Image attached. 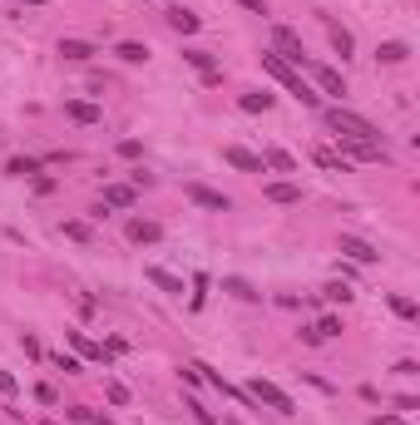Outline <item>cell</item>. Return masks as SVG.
I'll return each instance as SVG.
<instances>
[{
  "label": "cell",
  "instance_id": "8992f818",
  "mask_svg": "<svg viewBox=\"0 0 420 425\" xmlns=\"http://www.w3.org/2000/svg\"><path fill=\"white\" fill-rule=\"evenodd\" d=\"M336 252H346L351 262H361V267H371V262H381V252L366 242V237H356V232H341V242H336Z\"/></svg>",
  "mask_w": 420,
  "mask_h": 425
},
{
  "label": "cell",
  "instance_id": "1f68e13d",
  "mask_svg": "<svg viewBox=\"0 0 420 425\" xmlns=\"http://www.w3.org/2000/svg\"><path fill=\"white\" fill-rule=\"evenodd\" d=\"M35 401H40V406H55L60 396H55V386H50V381H40V386H35Z\"/></svg>",
  "mask_w": 420,
  "mask_h": 425
},
{
  "label": "cell",
  "instance_id": "e575fe53",
  "mask_svg": "<svg viewBox=\"0 0 420 425\" xmlns=\"http://www.w3.org/2000/svg\"><path fill=\"white\" fill-rule=\"evenodd\" d=\"M15 391H20V381H15L10 371H0V396H15Z\"/></svg>",
  "mask_w": 420,
  "mask_h": 425
},
{
  "label": "cell",
  "instance_id": "6da1fadb",
  "mask_svg": "<svg viewBox=\"0 0 420 425\" xmlns=\"http://www.w3.org/2000/svg\"><path fill=\"white\" fill-rule=\"evenodd\" d=\"M262 70H267V75H272V80L287 90V95H297V99H302L307 109H321V95H316L312 85L302 80V70H292V65H287L277 50H262Z\"/></svg>",
  "mask_w": 420,
  "mask_h": 425
},
{
  "label": "cell",
  "instance_id": "5bb4252c",
  "mask_svg": "<svg viewBox=\"0 0 420 425\" xmlns=\"http://www.w3.org/2000/svg\"><path fill=\"white\" fill-rule=\"evenodd\" d=\"M60 55H65V60H75V65H85V60H95L99 50H95L90 40H60Z\"/></svg>",
  "mask_w": 420,
  "mask_h": 425
},
{
  "label": "cell",
  "instance_id": "3957f363",
  "mask_svg": "<svg viewBox=\"0 0 420 425\" xmlns=\"http://www.w3.org/2000/svg\"><path fill=\"white\" fill-rule=\"evenodd\" d=\"M247 396L257 401V406H272L277 416H297V401L282 391V386H272V381H262V376H252V386H247Z\"/></svg>",
  "mask_w": 420,
  "mask_h": 425
},
{
  "label": "cell",
  "instance_id": "60d3db41",
  "mask_svg": "<svg viewBox=\"0 0 420 425\" xmlns=\"http://www.w3.org/2000/svg\"><path fill=\"white\" fill-rule=\"evenodd\" d=\"M20 5H50V0H20Z\"/></svg>",
  "mask_w": 420,
  "mask_h": 425
},
{
  "label": "cell",
  "instance_id": "277c9868",
  "mask_svg": "<svg viewBox=\"0 0 420 425\" xmlns=\"http://www.w3.org/2000/svg\"><path fill=\"white\" fill-rule=\"evenodd\" d=\"M272 45H277V55H282L292 70L307 65V45H302V35H297L292 25H277V30H272Z\"/></svg>",
  "mask_w": 420,
  "mask_h": 425
},
{
  "label": "cell",
  "instance_id": "9c48e42d",
  "mask_svg": "<svg viewBox=\"0 0 420 425\" xmlns=\"http://www.w3.org/2000/svg\"><path fill=\"white\" fill-rule=\"evenodd\" d=\"M222 158H227L232 168H242V173H267V163H262L257 154H247V149H237V144H232V149H222Z\"/></svg>",
  "mask_w": 420,
  "mask_h": 425
},
{
  "label": "cell",
  "instance_id": "484cf974",
  "mask_svg": "<svg viewBox=\"0 0 420 425\" xmlns=\"http://www.w3.org/2000/svg\"><path fill=\"white\" fill-rule=\"evenodd\" d=\"M391 312H396V317H406V321H416V317H420V307L411 302V297H391Z\"/></svg>",
  "mask_w": 420,
  "mask_h": 425
},
{
  "label": "cell",
  "instance_id": "2e32d148",
  "mask_svg": "<svg viewBox=\"0 0 420 425\" xmlns=\"http://www.w3.org/2000/svg\"><path fill=\"white\" fill-rule=\"evenodd\" d=\"M168 25H173V30H178V35H193V30H198V25H203V20H198V15H193V10H183V5H173V10H168Z\"/></svg>",
  "mask_w": 420,
  "mask_h": 425
},
{
  "label": "cell",
  "instance_id": "f35d334b",
  "mask_svg": "<svg viewBox=\"0 0 420 425\" xmlns=\"http://www.w3.org/2000/svg\"><path fill=\"white\" fill-rule=\"evenodd\" d=\"M371 425H401V416H376Z\"/></svg>",
  "mask_w": 420,
  "mask_h": 425
},
{
  "label": "cell",
  "instance_id": "d590c367",
  "mask_svg": "<svg viewBox=\"0 0 420 425\" xmlns=\"http://www.w3.org/2000/svg\"><path fill=\"white\" fill-rule=\"evenodd\" d=\"M65 232H70V237H80V242H85V237H90V222H65Z\"/></svg>",
  "mask_w": 420,
  "mask_h": 425
},
{
  "label": "cell",
  "instance_id": "5b68a950",
  "mask_svg": "<svg viewBox=\"0 0 420 425\" xmlns=\"http://www.w3.org/2000/svg\"><path fill=\"white\" fill-rule=\"evenodd\" d=\"M341 158H366V163H386L391 154H386V144H366V139H341Z\"/></svg>",
  "mask_w": 420,
  "mask_h": 425
},
{
  "label": "cell",
  "instance_id": "30bf717a",
  "mask_svg": "<svg viewBox=\"0 0 420 425\" xmlns=\"http://www.w3.org/2000/svg\"><path fill=\"white\" fill-rule=\"evenodd\" d=\"M70 336V346H75V356H85V361H109V351L99 346V341H90L85 331H65Z\"/></svg>",
  "mask_w": 420,
  "mask_h": 425
},
{
  "label": "cell",
  "instance_id": "7a4b0ae2",
  "mask_svg": "<svg viewBox=\"0 0 420 425\" xmlns=\"http://www.w3.org/2000/svg\"><path fill=\"white\" fill-rule=\"evenodd\" d=\"M326 124L336 129V139H366V144H381V129L371 124V119H361V114H351V109H326Z\"/></svg>",
  "mask_w": 420,
  "mask_h": 425
},
{
  "label": "cell",
  "instance_id": "e0dca14e",
  "mask_svg": "<svg viewBox=\"0 0 420 425\" xmlns=\"http://www.w3.org/2000/svg\"><path fill=\"white\" fill-rule=\"evenodd\" d=\"M163 237V227L158 222H144V217H134L129 222V242H158Z\"/></svg>",
  "mask_w": 420,
  "mask_h": 425
},
{
  "label": "cell",
  "instance_id": "ac0fdd59",
  "mask_svg": "<svg viewBox=\"0 0 420 425\" xmlns=\"http://www.w3.org/2000/svg\"><path fill=\"white\" fill-rule=\"evenodd\" d=\"M65 114H70L75 124H99V104H90V99H70Z\"/></svg>",
  "mask_w": 420,
  "mask_h": 425
},
{
  "label": "cell",
  "instance_id": "4dcf8cb0",
  "mask_svg": "<svg viewBox=\"0 0 420 425\" xmlns=\"http://www.w3.org/2000/svg\"><path fill=\"white\" fill-rule=\"evenodd\" d=\"M55 366H60L65 376H80V356H65V351H60V356H55Z\"/></svg>",
  "mask_w": 420,
  "mask_h": 425
},
{
  "label": "cell",
  "instance_id": "8d00e7d4",
  "mask_svg": "<svg viewBox=\"0 0 420 425\" xmlns=\"http://www.w3.org/2000/svg\"><path fill=\"white\" fill-rule=\"evenodd\" d=\"M109 401H114V406H124V401H129V391H124L119 381H109Z\"/></svg>",
  "mask_w": 420,
  "mask_h": 425
},
{
  "label": "cell",
  "instance_id": "836d02e7",
  "mask_svg": "<svg viewBox=\"0 0 420 425\" xmlns=\"http://www.w3.org/2000/svg\"><path fill=\"white\" fill-rule=\"evenodd\" d=\"M119 154H124V158H139V154H144V144H139V139H124V144H119Z\"/></svg>",
  "mask_w": 420,
  "mask_h": 425
},
{
  "label": "cell",
  "instance_id": "7c38bea8",
  "mask_svg": "<svg viewBox=\"0 0 420 425\" xmlns=\"http://www.w3.org/2000/svg\"><path fill=\"white\" fill-rule=\"evenodd\" d=\"M188 198H193L198 208H212V212H227V208H232L222 193H212V188H203V183H188Z\"/></svg>",
  "mask_w": 420,
  "mask_h": 425
},
{
  "label": "cell",
  "instance_id": "7402d4cb",
  "mask_svg": "<svg viewBox=\"0 0 420 425\" xmlns=\"http://www.w3.org/2000/svg\"><path fill=\"white\" fill-rule=\"evenodd\" d=\"M40 168H45L40 158H10V163H5V173H10V178H35Z\"/></svg>",
  "mask_w": 420,
  "mask_h": 425
},
{
  "label": "cell",
  "instance_id": "d6986e66",
  "mask_svg": "<svg viewBox=\"0 0 420 425\" xmlns=\"http://www.w3.org/2000/svg\"><path fill=\"white\" fill-rule=\"evenodd\" d=\"M312 158L321 168H331V173H351V158H341L336 149H312Z\"/></svg>",
  "mask_w": 420,
  "mask_h": 425
},
{
  "label": "cell",
  "instance_id": "ba28073f",
  "mask_svg": "<svg viewBox=\"0 0 420 425\" xmlns=\"http://www.w3.org/2000/svg\"><path fill=\"white\" fill-rule=\"evenodd\" d=\"M134 203H139L134 183H104V208H134Z\"/></svg>",
  "mask_w": 420,
  "mask_h": 425
},
{
  "label": "cell",
  "instance_id": "ab89813d",
  "mask_svg": "<svg viewBox=\"0 0 420 425\" xmlns=\"http://www.w3.org/2000/svg\"><path fill=\"white\" fill-rule=\"evenodd\" d=\"M90 425H114V421H109V416H95V411H90Z\"/></svg>",
  "mask_w": 420,
  "mask_h": 425
},
{
  "label": "cell",
  "instance_id": "4316f807",
  "mask_svg": "<svg viewBox=\"0 0 420 425\" xmlns=\"http://www.w3.org/2000/svg\"><path fill=\"white\" fill-rule=\"evenodd\" d=\"M312 331H316V341H326V336H341V317H321Z\"/></svg>",
  "mask_w": 420,
  "mask_h": 425
},
{
  "label": "cell",
  "instance_id": "d4e9b609",
  "mask_svg": "<svg viewBox=\"0 0 420 425\" xmlns=\"http://www.w3.org/2000/svg\"><path fill=\"white\" fill-rule=\"evenodd\" d=\"M262 163H272L277 173H297V158H292V154H282V149H272V154H262Z\"/></svg>",
  "mask_w": 420,
  "mask_h": 425
},
{
  "label": "cell",
  "instance_id": "44dd1931",
  "mask_svg": "<svg viewBox=\"0 0 420 425\" xmlns=\"http://www.w3.org/2000/svg\"><path fill=\"white\" fill-rule=\"evenodd\" d=\"M114 55H119L124 65H144V60H149V45H139V40H124Z\"/></svg>",
  "mask_w": 420,
  "mask_h": 425
},
{
  "label": "cell",
  "instance_id": "f546056e",
  "mask_svg": "<svg viewBox=\"0 0 420 425\" xmlns=\"http://www.w3.org/2000/svg\"><path fill=\"white\" fill-rule=\"evenodd\" d=\"M227 292H237V297H242V302H252V297H257V292H252V287H247V282H242V277H227Z\"/></svg>",
  "mask_w": 420,
  "mask_h": 425
},
{
  "label": "cell",
  "instance_id": "4fadbf2b",
  "mask_svg": "<svg viewBox=\"0 0 420 425\" xmlns=\"http://www.w3.org/2000/svg\"><path fill=\"white\" fill-rule=\"evenodd\" d=\"M183 60H188V65H193V70H198L208 85H217V60H212L208 50H183Z\"/></svg>",
  "mask_w": 420,
  "mask_h": 425
},
{
  "label": "cell",
  "instance_id": "603a6c76",
  "mask_svg": "<svg viewBox=\"0 0 420 425\" xmlns=\"http://www.w3.org/2000/svg\"><path fill=\"white\" fill-rule=\"evenodd\" d=\"M237 109H242V114H267V109H272V95H267V90H262V95H242Z\"/></svg>",
  "mask_w": 420,
  "mask_h": 425
},
{
  "label": "cell",
  "instance_id": "83f0119b",
  "mask_svg": "<svg viewBox=\"0 0 420 425\" xmlns=\"http://www.w3.org/2000/svg\"><path fill=\"white\" fill-rule=\"evenodd\" d=\"M321 297H326V302H351L356 292H351V282H331V287H326Z\"/></svg>",
  "mask_w": 420,
  "mask_h": 425
},
{
  "label": "cell",
  "instance_id": "52a82bcc",
  "mask_svg": "<svg viewBox=\"0 0 420 425\" xmlns=\"http://www.w3.org/2000/svg\"><path fill=\"white\" fill-rule=\"evenodd\" d=\"M312 80L321 85V95H346V80H341V70H331V65H312Z\"/></svg>",
  "mask_w": 420,
  "mask_h": 425
},
{
  "label": "cell",
  "instance_id": "74e56055",
  "mask_svg": "<svg viewBox=\"0 0 420 425\" xmlns=\"http://www.w3.org/2000/svg\"><path fill=\"white\" fill-rule=\"evenodd\" d=\"M242 10H252V15H267V0H237Z\"/></svg>",
  "mask_w": 420,
  "mask_h": 425
},
{
  "label": "cell",
  "instance_id": "b9f144b4",
  "mask_svg": "<svg viewBox=\"0 0 420 425\" xmlns=\"http://www.w3.org/2000/svg\"><path fill=\"white\" fill-rule=\"evenodd\" d=\"M45 425H55V421H45Z\"/></svg>",
  "mask_w": 420,
  "mask_h": 425
},
{
  "label": "cell",
  "instance_id": "d6a6232c",
  "mask_svg": "<svg viewBox=\"0 0 420 425\" xmlns=\"http://www.w3.org/2000/svg\"><path fill=\"white\" fill-rule=\"evenodd\" d=\"M188 411H193V416H198V425H217V416H212V411H203V406H198V401H188Z\"/></svg>",
  "mask_w": 420,
  "mask_h": 425
},
{
  "label": "cell",
  "instance_id": "ffe728a7",
  "mask_svg": "<svg viewBox=\"0 0 420 425\" xmlns=\"http://www.w3.org/2000/svg\"><path fill=\"white\" fill-rule=\"evenodd\" d=\"M326 35H331V50H336V55H341V60H346V55H351V50H356V45H351V35H346V30H341V25H336V20H326Z\"/></svg>",
  "mask_w": 420,
  "mask_h": 425
},
{
  "label": "cell",
  "instance_id": "8fae6325",
  "mask_svg": "<svg viewBox=\"0 0 420 425\" xmlns=\"http://www.w3.org/2000/svg\"><path fill=\"white\" fill-rule=\"evenodd\" d=\"M144 277H149L158 292H173V297H183V277H173L168 267H144Z\"/></svg>",
  "mask_w": 420,
  "mask_h": 425
},
{
  "label": "cell",
  "instance_id": "f1b7e54d",
  "mask_svg": "<svg viewBox=\"0 0 420 425\" xmlns=\"http://www.w3.org/2000/svg\"><path fill=\"white\" fill-rule=\"evenodd\" d=\"M203 297H208V277L198 272V277H193V297H188V307L198 312V307H203Z\"/></svg>",
  "mask_w": 420,
  "mask_h": 425
},
{
  "label": "cell",
  "instance_id": "9a60e30c",
  "mask_svg": "<svg viewBox=\"0 0 420 425\" xmlns=\"http://www.w3.org/2000/svg\"><path fill=\"white\" fill-rule=\"evenodd\" d=\"M262 198H267V203H302V188H297V183H267Z\"/></svg>",
  "mask_w": 420,
  "mask_h": 425
},
{
  "label": "cell",
  "instance_id": "cb8c5ba5",
  "mask_svg": "<svg viewBox=\"0 0 420 425\" xmlns=\"http://www.w3.org/2000/svg\"><path fill=\"white\" fill-rule=\"evenodd\" d=\"M376 55H381V60H386V65H401V60H406V55H411V50H406V40H386V45H381V50H376Z\"/></svg>",
  "mask_w": 420,
  "mask_h": 425
}]
</instances>
